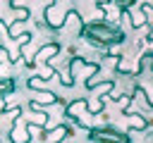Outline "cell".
I'll return each instance as SVG.
<instances>
[{"mask_svg":"<svg viewBox=\"0 0 153 143\" xmlns=\"http://www.w3.org/2000/svg\"><path fill=\"white\" fill-rule=\"evenodd\" d=\"M79 36L93 45V48H112V45H122L124 43V31L117 24H108L103 19H91L81 26Z\"/></svg>","mask_w":153,"mask_h":143,"instance_id":"1","label":"cell"},{"mask_svg":"<svg viewBox=\"0 0 153 143\" xmlns=\"http://www.w3.org/2000/svg\"><path fill=\"white\" fill-rule=\"evenodd\" d=\"M91 143H129V133L117 126H91L88 129Z\"/></svg>","mask_w":153,"mask_h":143,"instance_id":"2","label":"cell"},{"mask_svg":"<svg viewBox=\"0 0 153 143\" xmlns=\"http://www.w3.org/2000/svg\"><path fill=\"white\" fill-rule=\"evenodd\" d=\"M67 12H60L57 10V2H48L45 5V12H43V24L50 26V29H62L65 26V19H67Z\"/></svg>","mask_w":153,"mask_h":143,"instance_id":"3","label":"cell"},{"mask_svg":"<svg viewBox=\"0 0 153 143\" xmlns=\"http://www.w3.org/2000/svg\"><path fill=\"white\" fill-rule=\"evenodd\" d=\"M84 110H86V98L81 95V98H76L74 102H69V105H67L65 114H67L69 119H74V122H76V126H86L84 114H88V112H84ZM86 129H88V126H86Z\"/></svg>","mask_w":153,"mask_h":143,"instance_id":"4","label":"cell"},{"mask_svg":"<svg viewBox=\"0 0 153 143\" xmlns=\"http://www.w3.org/2000/svg\"><path fill=\"white\" fill-rule=\"evenodd\" d=\"M72 136V129L67 126V124H57L55 129H50V131H43L41 133V138H43V143H62L65 138H69Z\"/></svg>","mask_w":153,"mask_h":143,"instance_id":"5","label":"cell"},{"mask_svg":"<svg viewBox=\"0 0 153 143\" xmlns=\"http://www.w3.org/2000/svg\"><path fill=\"white\" fill-rule=\"evenodd\" d=\"M57 52H60V43H55V41H50V43H45V45H41V48L36 50V55H33L31 60H33V64H38V62H45V60L50 62V60H53V57H55Z\"/></svg>","mask_w":153,"mask_h":143,"instance_id":"6","label":"cell"},{"mask_svg":"<svg viewBox=\"0 0 153 143\" xmlns=\"http://www.w3.org/2000/svg\"><path fill=\"white\" fill-rule=\"evenodd\" d=\"M124 117H127V122H129V129H134V131H146L151 124H148V119L143 117V114H139V112H124Z\"/></svg>","mask_w":153,"mask_h":143,"instance_id":"7","label":"cell"},{"mask_svg":"<svg viewBox=\"0 0 153 143\" xmlns=\"http://www.w3.org/2000/svg\"><path fill=\"white\" fill-rule=\"evenodd\" d=\"M33 105H38V107H43V105H55V102H62V98L60 95H55V93H50V91H38L36 95H33V100H31Z\"/></svg>","mask_w":153,"mask_h":143,"instance_id":"8","label":"cell"},{"mask_svg":"<svg viewBox=\"0 0 153 143\" xmlns=\"http://www.w3.org/2000/svg\"><path fill=\"white\" fill-rule=\"evenodd\" d=\"M10 141H12V143H29V141H31V133L26 131V126H19V119L12 124Z\"/></svg>","mask_w":153,"mask_h":143,"instance_id":"9","label":"cell"},{"mask_svg":"<svg viewBox=\"0 0 153 143\" xmlns=\"http://www.w3.org/2000/svg\"><path fill=\"white\" fill-rule=\"evenodd\" d=\"M14 91H17V81H14L12 76H0V102H2L5 98L14 95Z\"/></svg>","mask_w":153,"mask_h":143,"instance_id":"10","label":"cell"},{"mask_svg":"<svg viewBox=\"0 0 153 143\" xmlns=\"http://www.w3.org/2000/svg\"><path fill=\"white\" fill-rule=\"evenodd\" d=\"M26 86H29V88H43V79H36V76H31V79L26 81Z\"/></svg>","mask_w":153,"mask_h":143,"instance_id":"11","label":"cell"},{"mask_svg":"<svg viewBox=\"0 0 153 143\" xmlns=\"http://www.w3.org/2000/svg\"><path fill=\"white\" fill-rule=\"evenodd\" d=\"M5 62H10V50L5 45H0V64H5Z\"/></svg>","mask_w":153,"mask_h":143,"instance_id":"12","label":"cell"},{"mask_svg":"<svg viewBox=\"0 0 153 143\" xmlns=\"http://www.w3.org/2000/svg\"><path fill=\"white\" fill-rule=\"evenodd\" d=\"M146 10H153V5H146Z\"/></svg>","mask_w":153,"mask_h":143,"instance_id":"13","label":"cell"}]
</instances>
